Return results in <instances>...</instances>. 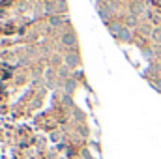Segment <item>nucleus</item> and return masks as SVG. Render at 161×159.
I'll return each instance as SVG.
<instances>
[{"label": "nucleus", "instance_id": "6", "mask_svg": "<svg viewBox=\"0 0 161 159\" xmlns=\"http://www.w3.org/2000/svg\"><path fill=\"white\" fill-rule=\"evenodd\" d=\"M116 38H118L120 41H131V40H133V32H131L127 26H124V28H122V32L116 36Z\"/></svg>", "mask_w": 161, "mask_h": 159}, {"label": "nucleus", "instance_id": "17", "mask_svg": "<svg viewBox=\"0 0 161 159\" xmlns=\"http://www.w3.org/2000/svg\"><path fill=\"white\" fill-rule=\"evenodd\" d=\"M73 114H75L77 118H80V120H82V112H80V111H77V109H75V111H73Z\"/></svg>", "mask_w": 161, "mask_h": 159}, {"label": "nucleus", "instance_id": "1", "mask_svg": "<svg viewBox=\"0 0 161 159\" xmlns=\"http://www.w3.org/2000/svg\"><path fill=\"white\" fill-rule=\"evenodd\" d=\"M64 64L66 68H79L80 66V54L71 51V52H66L64 54Z\"/></svg>", "mask_w": 161, "mask_h": 159}, {"label": "nucleus", "instance_id": "10", "mask_svg": "<svg viewBox=\"0 0 161 159\" xmlns=\"http://www.w3.org/2000/svg\"><path fill=\"white\" fill-rule=\"evenodd\" d=\"M152 38L161 43V26H154V30H152Z\"/></svg>", "mask_w": 161, "mask_h": 159}, {"label": "nucleus", "instance_id": "9", "mask_svg": "<svg viewBox=\"0 0 161 159\" xmlns=\"http://www.w3.org/2000/svg\"><path fill=\"white\" fill-rule=\"evenodd\" d=\"M137 23H139V17H135V15H129V17L125 19V26H127V28H129V26H135Z\"/></svg>", "mask_w": 161, "mask_h": 159}, {"label": "nucleus", "instance_id": "8", "mask_svg": "<svg viewBox=\"0 0 161 159\" xmlns=\"http://www.w3.org/2000/svg\"><path fill=\"white\" fill-rule=\"evenodd\" d=\"M62 23H64L62 17H56V15H51V17H49V25H51V26H60Z\"/></svg>", "mask_w": 161, "mask_h": 159}, {"label": "nucleus", "instance_id": "13", "mask_svg": "<svg viewBox=\"0 0 161 159\" xmlns=\"http://www.w3.org/2000/svg\"><path fill=\"white\" fill-rule=\"evenodd\" d=\"M139 28H141V32H142V34H144V36H148V34H150V36H152V32H150V30H154V28H150V26H148V25H142V26H139Z\"/></svg>", "mask_w": 161, "mask_h": 159}, {"label": "nucleus", "instance_id": "11", "mask_svg": "<svg viewBox=\"0 0 161 159\" xmlns=\"http://www.w3.org/2000/svg\"><path fill=\"white\" fill-rule=\"evenodd\" d=\"M142 54H144L146 60H154V58H156V52H154L152 49H142Z\"/></svg>", "mask_w": 161, "mask_h": 159}, {"label": "nucleus", "instance_id": "16", "mask_svg": "<svg viewBox=\"0 0 161 159\" xmlns=\"http://www.w3.org/2000/svg\"><path fill=\"white\" fill-rule=\"evenodd\" d=\"M45 77H47V80H51L54 77V71H53V69H47V71H45Z\"/></svg>", "mask_w": 161, "mask_h": 159}, {"label": "nucleus", "instance_id": "15", "mask_svg": "<svg viewBox=\"0 0 161 159\" xmlns=\"http://www.w3.org/2000/svg\"><path fill=\"white\" fill-rule=\"evenodd\" d=\"M58 73H60V77H62V79H66V80L69 79V71H68V68H62Z\"/></svg>", "mask_w": 161, "mask_h": 159}, {"label": "nucleus", "instance_id": "2", "mask_svg": "<svg viewBox=\"0 0 161 159\" xmlns=\"http://www.w3.org/2000/svg\"><path fill=\"white\" fill-rule=\"evenodd\" d=\"M144 13H146V4H144L142 0H135V2L131 4V15L141 17V15H144Z\"/></svg>", "mask_w": 161, "mask_h": 159}, {"label": "nucleus", "instance_id": "7", "mask_svg": "<svg viewBox=\"0 0 161 159\" xmlns=\"http://www.w3.org/2000/svg\"><path fill=\"white\" fill-rule=\"evenodd\" d=\"M122 28H124V25H122V23H116V21L109 23V30H111V34H113V36H118V34L122 32Z\"/></svg>", "mask_w": 161, "mask_h": 159}, {"label": "nucleus", "instance_id": "3", "mask_svg": "<svg viewBox=\"0 0 161 159\" xmlns=\"http://www.w3.org/2000/svg\"><path fill=\"white\" fill-rule=\"evenodd\" d=\"M97 13H99V17H101L105 23H109V21H111V17H113V8H111L109 4L99 6V8H97Z\"/></svg>", "mask_w": 161, "mask_h": 159}, {"label": "nucleus", "instance_id": "5", "mask_svg": "<svg viewBox=\"0 0 161 159\" xmlns=\"http://www.w3.org/2000/svg\"><path fill=\"white\" fill-rule=\"evenodd\" d=\"M75 88H77V79H75V77H69V79L64 82V92H66V96H71V94L75 92Z\"/></svg>", "mask_w": 161, "mask_h": 159}, {"label": "nucleus", "instance_id": "4", "mask_svg": "<svg viewBox=\"0 0 161 159\" xmlns=\"http://www.w3.org/2000/svg\"><path fill=\"white\" fill-rule=\"evenodd\" d=\"M62 45H66V47H77V36L73 32H66L62 36Z\"/></svg>", "mask_w": 161, "mask_h": 159}, {"label": "nucleus", "instance_id": "14", "mask_svg": "<svg viewBox=\"0 0 161 159\" xmlns=\"http://www.w3.org/2000/svg\"><path fill=\"white\" fill-rule=\"evenodd\" d=\"M62 103H64L66 107H73V99H71V96H64V99H62Z\"/></svg>", "mask_w": 161, "mask_h": 159}, {"label": "nucleus", "instance_id": "12", "mask_svg": "<svg viewBox=\"0 0 161 159\" xmlns=\"http://www.w3.org/2000/svg\"><path fill=\"white\" fill-rule=\"evenodd\" d=\"M56 9L58 11H66L68 9V2L66 0H56Z\"/></svg>", "mask_w": 161, "mask_h": 159}]
</instances>
